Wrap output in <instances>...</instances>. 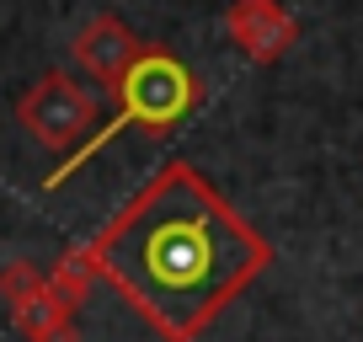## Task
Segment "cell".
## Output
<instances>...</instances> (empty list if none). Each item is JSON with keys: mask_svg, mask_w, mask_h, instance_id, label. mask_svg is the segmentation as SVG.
<instances>
[{"mask_svg": "<svg viewBox=\"0 0 363 342\" xmlns=\"http://www.w3.org/2000/svg\"><path fill=\"white\" fill-rule=\"evenodd\" d=\"M80 257L96 278L123 289L160 337L193 342L267 273L272 246L193 166H166L91 246H80Z\"/></svg>", "mask_w": 363, "mask_h": 342, "instance_id": "obj_1", "label": "cell"}, {"mask_svg": "<svg viewBox=\"0 0 363 342\" xmlns=\"http://www.w3.org/2000/svg\"><path fill=\"white\" fill-rule=\"evenodd\" d=\"M113 96H118L113 118H107V123L96 128V134H91L69 160H59V171H48V187H65L69 177H75V171L86 166L102 145H113V134H123V128H150V134H166L171 123H182V118L198 107V80H193V70L182 65L177 54L145 43V54L134 59V70L123 75V86H118Z\"/></svg>", "mask_w": 363, "mask_h": 342, "instance_id": "obj_2", "label": "cell"}, {"mask_svg": "<svg viewBox=\"0 0 363 342\" xmlns=\"http://www.w3.org/2000/svg\"><path fill=\"white\" fill-rule=\"evenodd\" d=\"M16 123H22L43 150H54V155L69 160L91 134H96V96H91L75 75L48 70V75H38L33 86L22 92V102H16Z\"/></svg>", "mask_w": 363, "mask_h": 342, "instance_id": "obj_3", "label": "cell"}, {"mask_svg": "<svg viewBox=\"0 0 363 342\" xmlns=\"http://www.w3.org/2000/svg\"><path fill=\"white\" fill-rule=\"evenodd\" d=\"M139 54H145V43H139L134 27H128L123 16H113V11L91 16V22L75 33V65L86 70L96 86H107V92L123 86V75L134 70Z\"/></svg>", "mask_w": 363, "mask_h": 342, "instance_id": "obj_4", "label": "cell"}, {"mask_svg": "<svg viewBox=\"0 0 363 342\" xmlns=\"http://www.w3.org/2000/svg\"><path fill=\"white\" fill-rule=\"evenodd\" d=\"M225 33L251 65H272V59L289 54V43L299 38V22L278 6V0H230Z\"/></svg>", "mask_w": 363, "mask_h": 342, "instance_id": "obj_5", "label": "cell"}, {"mask_svg": "<svg viewBox=\"0 0 363 342\" xmlns=\"http://www.w3.org/2000/svg\"><path fill=\"white\" fill-rule=\"evenodd\" d=\"M11 321L27 342H80L75 337V310L48 289V278H43V289H33L27 299L11 305Z\"/></svg>", "mask_w": 363, "mask_h": 342, "instance_id": "obj_6", "label": "cell"}, {"mask_svg": "<svg viewBox=\"0 0 363 342\" xmlns=\"http://www.w3.org/2000/svg\"><path fill=\"white\" fill-rule=\"evenodd\" d=\"M91 278H96V267H91L86 257H80V251H65V257H59V267H54V273H48V289H54V294L65 299L69 310H75L80 299H86Z\"/></svg>", "mask_w": 363, "mask_h": 342, "instance_id": "obj_7", "label": "cell"}, {"mask_svg": "<svg viewBox=\"0 0 363 342\" xmlns=\"http://www.w3.org/2000/svg\"><path fill=\"white\" fill-rule=\"evenodd\" d=\"M48 273H38L33 263H11V267H0V294H6V305H16V299H27L33 289H43Z\"/></svg>", "mask_w": 363, "mask_h": 342, "instance_id": "obj_8", "label": "cell"}]
</instances>
